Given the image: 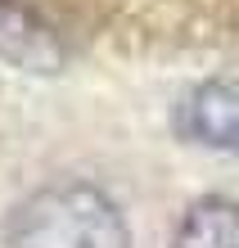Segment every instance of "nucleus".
Wrapping results in <instances>:
<instances>
[{
  "mask_svg": "<svg viewBox=\"0 0 239 248\" xmlns=\"http://www.w3.org/2000/svg\"><path fill=\"white\" fill-rule=\"evenodd\" d=\"M5 248H131V226L109 189L54 181L9 212Z\"/></svg>",
  "mask_w": 239,
  "mask_h": 248,
  "instance_id": "nucleus-1",
  "label": "nucleus"
},
{
  "mask_svg": "<svg viewBox=\"0 0 239 248\" xmlns=\"http://www.w3.org/2000/svg\"><path fill=\"white\" fill-rule=\"evenodd\" d=\"M172 126L185 144L239 158V81H194L176 99Z\"/></svg>",
  "mask_w": 239,
  "mask_h": 248,
  "instance_id": "nucleus-2",
  "label": "nucleus"
},
{
  "mask_svg": "<svg viewBox=\"0 0 239 248\" xmlns=\"http://www.w3.org/2000/svg\"><path fill=\"white\" fill-rule=\"evenodd\" d=\"M0 59L23 72H59L68 63V50L36 9L0 0Z\"/></svg>",
  "mask_w": 239,
  "mask_h": 248,
  "instance_id": "nucleus-3",
  "label": "nucleus"
},
{
  "mask_svg": "<svg viewBox=\"0 0 239 248\" xmlns=\"http://www.w3.org/2000/svg\"><path fill=\"white\" fill-rule=\"evenodd\" d=\"M172 248H239V199L203 194L176 221Z\"/></svg>",
  "mask_w": 239,
  "mask_h": 248,
  "instance_id": "nucleus-4",
  "label": "nucleus"
}]
</instances>
